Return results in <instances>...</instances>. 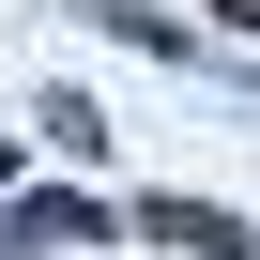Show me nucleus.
<instances>
[{
    "mask_svg": "<svg viewBox=\"0 0 260 260\" xmlns=\"http://www.w3.org/2000/svg\"><path fill=\"white\" fill-rule=\"evenodd\" d=\"M138 230H153V245H184V260H245V230H230L214 199H138Z\"/></svg>",
    "mask_w": 260,
    "mask_h": 260,
    "instance_id": "obj_1",
    "label": "nucleus"
},
{
    "mask_svg": "<svg viewBox=\"0 0 260 260\" xmlns=\"http://www.w3.org/2000/svg\"><path fill=\"white\" fill-rule=\"evenodd\" d=\"M31 245H92V199H16L0 214V260H31Z\"/></svg>",
    "mask_w": 260,
    "mask_h": 260,
    "instance_id": "obj_2",
    "label": "nucleus"
}]
</instances>
